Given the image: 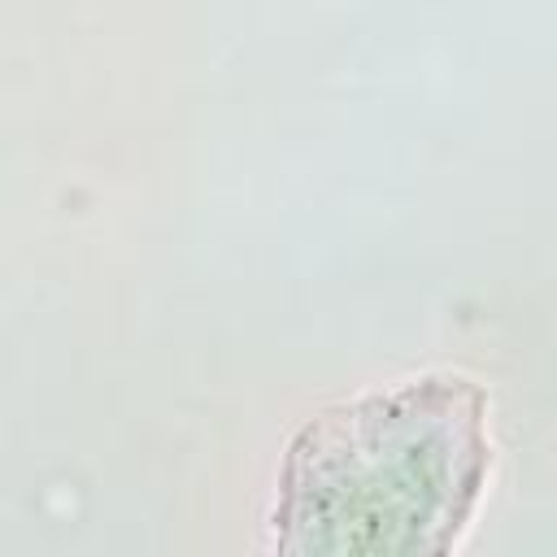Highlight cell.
<instances>
[{"mask_svg":"<svg viewBox=\"0 0 557 557\" xmlns=\"http://www.w3.org/2000/svg\"><path fill=\"white\" fill-rule=\"evenodd\" d=\"M487 470V396L461 374L335 400L283 453L270 544L296 557L448 553L474 522Z\"/></svg>","mask_w":557,"mask_h":557,"instance_id":"cell-1","label":"cell"}]
</instances>
